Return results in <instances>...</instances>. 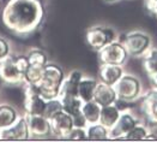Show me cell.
Returning a JSON list of instances; mask_svg holds the SVG:
<instances>
[{
    "instance_id": "1",
    "label": "cell",
    "mask_w": 157,
    "mask_h": 142,
    "mask_svg": "<svg viewBox=\"0 0 157 142\" xmlns=\"http://www.w3.org/2000/svg\"><path fill=\"white\" fill-rule=\"evenodd\" d=\"M43 18L44 9L40 0H7L1 13L6 29L18 36L33 34Z\"/></svg>"
},
{
    "instance_id": "2",
    "label": "cell",
    "mask_w": 157,
    "mask_h": 142,
    "mask_svg": "<svg viewBox=\"0 0 157 142\" xmlns=\"http://www.w3.org/2000/svg\"><path fill=\"white\" fill-rule=\"evenodd\" d=\"M66 77L65 70L56 63L48 62L43 67V76L37 84L40 94L47 101L59 99L63 82Z\"/></svg>"
},
{
    "instance_id": "3",
    "label": "cell",
    "mask_w": 157,
    "mask_h": 142,
    "mask_svg": "<svg viewBox=\"0 0 157 142\" xmlns=\"http://www.w3.org/2000/svg\"><path fill=\"white\" fill-rule=\"evenodd\" d=\"M118 94V103H130L137 101L144 94V88L140 78L125 72L114 86Z\"/></svg>"
},
{
    "instance_id": "4",
    "label": "cell",
    "mask_w": 157,
    "mask_h": 142,
    "mask_svg": "<svg viewBox=\"0 0 157 142\" xmlns=\"http://www.w3.org/2000/svg\"><path fill=\"white\" fill-rule=\"evenodd\" d=\"M121 41L128 55L133 58H142L152 47L151 36L142 30H133L125 34L124 39Z\"/></svg>"
},
{
    "instance_id": "5",
    "label": "cell",
    "mask_w": 157,
    "mask_h": 142,
    "mask_svg": "<svg viewBox=\"0 0 157 142\" xmlns=\"http://www.w3.org/2000/svg\"><path fill=\"white\" fill-rule=\"evenodd\" d=\"M118 39V33L112 26H103V24H96V26H90L85 33L86 45L95 52H98L108 43Z\"/></svg>"
},
{
    "instance_id": "6",
    "label": "cell",
    "mask_w": 157,
    "mask_h": 142,
    "mask_svg": "<svg viewBox=\"0 0 157 142\" xmlns=\"http://www.w3.org/2000/svg\"><path fill=\"white\" fill-rule=\"evenodd\" d=\"M24 115L46 116L48 101L40 94L37 84L24 83Z\"/></svg>"
},
{
    "instance_id": "7",
    "label": "cell",
    "mask_w": 157,
    "mask_h": 142,
    "mask_svg": "<svg viewBox=\"0 0 157 142\" xmlns=\"http://www.w3.org/2000/svg\"><path fill=\"white\" fill-rule=\"evenodd\" d=\"M101 64L125 65L128 60V53L121 40H115L97 52Z\"/></svg>"
},
{
    "instance_id": "8",
    "label": "cell",
    "mask_w": 157,
    "mask_h": 142,
    "mask_svg": "<svg viewBox=\"0 0 157 142\" xmlns=\"http://www.w3.org/2000/svg\"><path fill=\"white\" fill-rule=\"evenodd\" d=\"M52 135H54L58 139H67L71 130L75 128L73 118L70 116L67 112H65L63 108L56 110L48 117Z\"/></svg>"
},
{
    "instance_id": "9",
    "label": "cell",
    "mask_w": 157,
    "mask_h": 142,
    "mask_svg": "<svg viewBox=\"0 0 157 142\" xmlns=\"http://www.w3.org/2000/svg\"><path fill=\"white\" fill-rule=\"evenodd\" d=\"M140 120L131 110H121L118 122L113 128L109 129L110 140H121L127 132H130Z\"/></svg>"
},
{
    "instance_id": "10",
    "label": "cell",
    "mask_w": 157,
    "mask_h": 142,
    "mask_svg": "<svg viewBox=\"0 0 157 142\" xmlns=\"http://www.w3.org/2000/svg\"><path fill=\"white\" fill-rule=\"evenodd\" d=\"M29 139L31 137L25 115H21L12 125L0 129V140L2 141H24Z\"/></svg>"
},
{
    "instance_id": "11",
    "label": "cell",
    "mask_w": 157,
    "mask_h": 142,
    "mask_svg": "<svg viewBox=\"0 0 157 142\" xmlns=\"http://www.w3.org/2000/svg\"><path fill=\"white\" fill-rule=\"evenodd\" d=\"M0 79L10 86L23 84V75L16 66L12 53L0 60Z\"/></svg>"
},
{
    "instance_id": "12",
    "label": "cell",
    "mask_w": 157,
    "mask_h": 142,
    "mask_svg": "<svg viewBox=\"0 0 157 142\" xmlns=\"http://www.w3.org/2000/svg\"><path fill=\"white\" fill-rule=\"evenodd\" d=\"M28 127L30 131V137L33 139H44L52 135L49 119L41 115H25Z\"/></svg>"
},
{
    "instance_id": "13",
    "label": "cell",
    "mask_w": 157,
    "mask_h": 142,
    "mask_svg": "<svg viewBox=\"0 0 157 142\" xmlns=\"http://www.w3.org/2000/svg\"><path fill=\"white\" fill-rule=\"evenodd\" d=\"M142 110L147 123L157 127V89L151 88L143 94Z\"/></svg>"
},
{
    "instance_id": "14",
    "label": "cell",
    "mask_w": 157,
    "mask_h": 142,
    "mask_svg": "<svg viewBox=\"0 0 157 142\" xmlns=\"http://www.w3.org/2000/svg\"><path fill=\"white\" fill-rule=\"evenodd\" d=\"M124 74V65L101 64L98 67V81L109 86H115Z\"/></svg>"
},
{
    "instance_id": "15",
    "label": "cell",
    "mask_w": 157,
    "mask_h": 142,
    "mask_svg": "<svg viewBox=\"0 0 157 142\" xmlns=\"http://www.w3.org/2000/svg\"><path fill=\"white\" fill-rule=\"evenodd\" d=\"M94 100L101 107L107 106V105H112V103H118V94L115 91V87L98 81L96 91H95V95H94Z\"/></svg>"
},
{
    "instance_id": "16",
    "label": "cell",
    "mask_w": 157,
    "mask_h": 142,
    "mask_svg": "<svg viewBox=\"0 0 157 142\" xmlns=\"http://www.w3.org/2000/svg\"><path fill=\"white\" fill-rule=\"evenodd\" d=\"M84 76L85 75L80 70H72L66 74V77L61 86L60 96H78V84Z\"/></svg>"
},
{
    "instance_id": "17",
    "label": "cell",
    "mask_w": 157,
    "mask_h": 142,
    "mask_svg": "<svg viewBox=\"0 0 157 142\" xmlns=\"http://www.w3.org/2000/svg\"><path fill=\"white\" fill-rule=\"evenodd\" d=\"M120 113H121V108L118 106V103L102 106L101 107V115H100V123H102L108 129H110L118 122Z\"/></svg>"
},
{
    "instance_id": "18",
    "label": "cell",
    "mask_w": 157,
    "mask_h": 142,
    "mask_svg": "<svg viewBox=\"0 0 157 142\" xmlns=\"http://www.w3.org/2000/svg\"><path fill=\"white\" fill-rule=\"evenodd\" d=\"M97 83H98V79L88 77V76H84L80 79L78 84V98L83 103L94 100V95H95Z\"/></svg>"
},
{
    "instance_id": "19",
    "label": "cell",
    "mask_w": 157,
    "mask_h": 142,
    "mask_svg": "<svg viewBox=\"0 0 157 142\" xmlns=\"http://www.w3.org/2000/svg\"><path fill=\"white\" fill-rule=\"evenodd\" d=\"M21 117L19 111L10 103H0V129L12 125Z\"/></svg>"
},
{
    "instance_id": "20",
    "label": "cell",
    "mask_w": 157,
    "mask_h": 142,
    "mask_svg": "<svg viewBox=\"0 0 157 142\" xmlns=\"http://www.w3.org/2000/svg\"><path fill=\"white\" fill-rule=\"evenodd\" d=\"M85 129H86L88 140H91V141H107V140H110L109 129L105 125H103L102 123H100V122L88 124Z\"/></svg>"
},
{
    "instance_id": "21",
    "label": "cell",
    "mask_w": 157,
    "mask_h": 142,
    "mask_svg": "<svg viewBox=\"0 0 157 142\" xmlns=\"http://www.w3.org/2000/svg\"><path fill=\"white\" fill-rule=\"evenodd\" d=\"M82 113L88 122V124L97 123L100 122V115H101V106L95 100L84 101L82 105Z\"/></svg>"
},
{
    "instance_id": "22",
    "label": "cell",
    "mask_w": 157,
    "mask_h": 142,
    "mask_svg": "<svg viewBox=\"0 0 157 142\" xmlns=\"http://www.w3.org/2000/svg\"><path fill=\"white\" fill-rule=\"evenodd\" d=\"M59 100L61 103V108L65 112H67L72 118L78 116L79 113H82L83 101L78 96H60Z\"/></svg>"
},
{
    "instance_id": "23",
    "label": "cell",
    "mask_w": 157,
    "mask_h": 142,
    "mask_svg": "<svg viewBox=\"0 0 157 142\" xmlns=\"http://www.w3.org/2000/svg\"><path fill=\"white\" fill-rule=\"evenodd\" d=\"M143 58V66L146 74L150 76L157 72V47H151L145 53Z\"/></svg>"
},
{
    "instance_id": "24",
    "label": "cell",
    "mask_w": 157,
    "mask_h": 142,
    "mask_svg": "<svg viewBox=\"0 0 157 142\" xmlns=\"http://www.w3.org/2000/svg\"><path fill=\"white\" fill-rule=\"evenodd\" d=\"M25 54L31 65H36V66L44 67L47 65V63L49 62L48 54L43 51V50H40V48H30Z\"/></svg>"
},
{
    "instance_id": "25",
    "label": "cell",
    "mask_w": 157,
    "mask_h": 142,
    "mask_svg": "<svg viewBox=\"0 0 157 142\" xmlns=\"http://www.w3.org/2000/svg\"><path fill=\"white\" fill-rule=\"evenodd\" d=\"M43 76V67L36 66V65H31L29 66V69L25 71V74L23 75V84H39L40 81L42 79Z\"/></svg>"
},
{
    "instance_id": "26",
    "label": "cell",
    "mask_w": 157,
    "mask_h": 142,
    "mask_svg": "<svg viewBox=\"0 0 157 142\" xmlns=\"http://www.w3.org/2000/svg\"><path fill=\"white\" fill-rule=\"evenodd\" d=\"M150 132V129L147 128V125L145 123H139L137 124L133 129L127 132L121 140H130V141H142V140H145L146 135Z\"/></svg>"
},
{
    "instance_id": "27",
    "label": "cell",
    "mask_w": 157,
    "mask_h": 142,
    "mask_svg": "<svg viewBox=\"0 0 157 142\" xmlns=\"http://www.w3.org/2000/svg\"><path fill=\"white\" fill-rule=\"evenodd\" d=\"M13 58H14L16 66L18 67V70L21 71V74L24 75L25 71L29 69V66H30V62H29L26 54H13Z\"/></svg>"
},
{
    "instance_id": "28",
    "label": "cell",
    "mask_w": 157,
    "mask_h": 142,
    "mask_svg": "<svg viewBox=\"0 0 157 142\" xmlns=\"http://www.w3.org/2000/svg\"><path fill=\"white\" fill-rule=\"evenodd\" d=\"M66 140H73V141H83V140H88V135H86V129L85 128H78L75 127L71 130L70 135L67 136Z\"/></svg>"
},
{
    "instance_id": "29",
    "label": "cell",
    "mask_w": 157,
    "mask_h": 142,
    "mask_svg": "<svg viewBox=\"0 0 157 142\" xmlns=\"http://www.w3.org/2000/svg\"><path fill=\"white\" fill-rule=\"evenodd\" d=\"M11 43L10 41L2 36H0V60H2L4 58H6L7 55L11 54Z\"/></svg>"
},
{
    "instance_id": "30",
    "label": "cell",
    "mask_w": 157,
    "mask_h": 142,
    "mask_svg": "<svg viewBox=\"0 0 157 142\" xmlns=\"http://www.w3.org/2000/svg\"><path fill=\"white\" fill-rule=\"evenodd\" d=\"M145 2V7L149 12L155 13L157 12V0H144Z\"/></svg>"
},
{
    "instance_id": "31",
    "label": "cell",
    "mask_w": 157,
    "mask_h": 142,
    "mask_svg": "<svg viewBox=\"0 0 157 142\" xmlns=\"http://www.w3.org/2000/svg\"><path fill=\"white\" fill-rule=\"evenodd\" d=\"M150 81H151V84H152V88H156L157 89V72L156 74H152L149 76Z\"/></svg>"
},
{
    "instance_id": "32",
    "label": "cell",
    "mask_w": 157,
    "mask_h": 142,
    "mask_svg": "<svg viewBox=\"0 0 157 142\" xmlns=\"http://www.w3.org/2000/svg\"><path fill=\"white\" fill-rule=\"evenodd\" d=\"M145 140H157V135H155L154 132H151V131H150V132L146 135Z\"/></svg>"
},
{
    "instance_id": "33",
    "label": "cell",
    "mask_w": 157,
    "mask_h": 142,
    "mask_svg": "<svg viewBox=\"0 0 157 142\" xmlns=\"http://www.w3.org/2000/svg\"><path fill=\"white\" fill-rule=\"evenodd\" d=\"M103 1L108 2V4H114V2H117V1H119V0H103Z\"/></svg>"
},
{
    "instance_id": "34",
    "label": "cell",
    "mask_w": 157,
    "mask_h": 142,
    "mask_svg": "<svg viewBox=\"0 0 157 142\" xmlns=\"http://www.w3.org/2000/svg\"><path fill=\"white\" fill-rule=\"evenodd\" d=\"M155 16H156V17H157V12H156V13H155Z\"/></svg>"
}]
</instances>
